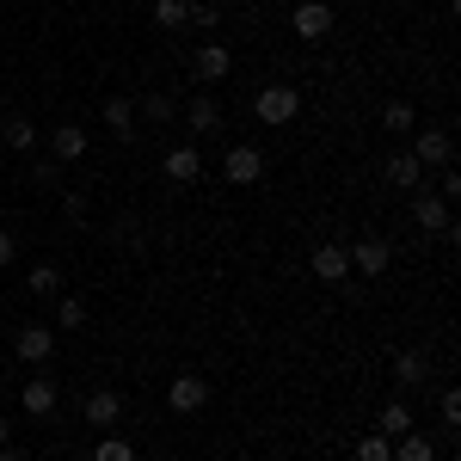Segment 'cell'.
Segmentation results:
<instances>
[{
    "instance_id": "1",
    "label": "cell",
    "mask_w": 461,
    "mask_h": 461,
    "mask_svg": "<svg viewBox=\"0 0 461 461\" xmlns=\"http://www.w3.org/2000/svg\"><path fill=\"white\" fill-rule=\"evenodd\" d=\"M252 111H258V123H289V117L302 111V93H295V86H258Z\"/></svg>"
},
{
    "instance_id": "2",
    "label": "cell",
    "mask_w": 461,
    "mask_h": 461,
    "mask_svg": "<svg viewBox=\"0 0 461 461\" xmlns=\"http://www.w3.org/2000/svg\"><path fill=\"white\" fill-rule=\"evenodd\" d=\"M412 160H419V167H456V136H449V130L412 136Z\"/></svg>"
},
{
    "instance_id": "3",
    "label": "cell",
    "mask_w": 461,
    "mask_h": 461,
    "mask_svg": "<svg viewBox=\"0 0 461 461\" xmlns=\"http://www.w3.org/2000/svg\"><path fill=\"white\" fill-rule=\"evenodd\" d=\"M80 419H86L93 430H111L117 419H123V400H117L111 388H93L86 400H80Z\"/></svg>"
},
{
    "instance_id": "4",
    "label": "cell",
    "mask_w": 461,
    "mask_h": 461,
    "mask_svg": "<svg viewBox=\"0 0 461 461\" xmlns=\"http://www.w3.org/2000/svg\"><path fill=\"white\" fill-rule=\"evenodd\" d=\"M167 406H173V412H203V406H210V382H203V375H178L173 388H167Z\"/></svg>"
},
{
    "instance_id": "5",
    "label": "cell",
    "mask_w": 461,
    "mask_h": 461,
    "mask_svg": "<svg viewBox=\"0 0 461 461\" xmlns=\"http://www.w3.org/2000/svg\"><path fill=\"white\" fill-rule=\"evenodd\" d=\"M345 258H351L357 271H369V277H382V271H388V265H393V247H388V240H382V234H369V240H357V247L345 252Z\"/></svg>"
},
{
    "instance_id": "6",
    "label": "cell",
    "mask_w": 461,
    "mask_h": 461,
    "mask_svg": "<svg viewBox=\"0 0 461 461\" xmlns=\"http://www.w3.org/2000/svg\"><path fill=\"white\" fill-rule=\"evenodd\" d=\"M412 215H419V228H425V234H456V221H449V197L419 191V197H412Z\"/></svg>"
},
{
    "instance_id": "7",
    "label": "cell",
    "mask_w": 461,
    "mask_h": 461,
    "mask_svg": "<svg viewBox=\"0 0 461 461\" xmlns=\"http://www.w3.org/2000/svg\"><path fill=\"white\" fill-rule=\"evenodd\" d=\"M221 173H228V185H258V173H265V154H258V148H228Z\"/></svg>"
},
{
    "instance_id": "8",
    "label": "cell",
    "mask_w": 461,
    "mask_h": 461,
    "mask_svg": "<svg viewBox=\"0 0 461 461\" xmlns=\"http://www.w3.org/2000/svg\"><path fill=\"white\" fill-rule=\"evenodd\" d=\"M326 32H332V6H326V0H302V6H295V37L314 43V37H326Z\"/></svg>"
},
{
    "instance_id": "9",
    "label": "cell",
    "mask_w": 461,
    "mask_h": 461,
    "mask_svg": "<svg viewBox=\"0 0 461 461\" xmlns=\"http://www.w3.org/2000/svg\"><path fill=\"white\" fill-rule=\"evenodd\" d=\"M308 265H314L320 284H345V277H351V258H345V247H314V258H308Z\"/></svg>"
},
{
    "instance_id": "10",
    "label": "cell",
    "mask_w": 461,
    "mask_h": 461,
    "mask_svg": "<svg viewBox=\"0 0 461 461\" xmlns=\"http://www.w3.org/2000/svg\"><path fill=\"white\" fill-rule=\"evenodd\" d=\"M13 351L25 357V363H50V351H56V332H50V326H25V332L13 339Z\"/></svg>"
},
{
    "instance_id": "11",
    "label": "cell",
    "mask_w": 461,
    "mask_h": 461,
    "mask_svg": "<svg viewBox=\"0 0 461 461\" xmlns=\"http://www.w3.org/2000/svg\"><path fill=\"white\" fill-rule=\"evenodd\" d=\"M382 178H388L393 191H419V178H425V167H419L412 154H388V160H382Z\"/></svg>"
},
{
    "instance_id": "12",
    "label": "cell",
    "mask_w": 461,
    "mask_h": 461,
    "mask_svg": "<svg viewBox=\"0 0 461 461\" xmlns=\"http://www.w3.org/2000/svg\"><path fill=\"white\" fill-rule=\"evenodd\" d=\"M185 123H191L197 136H215V130H221V105H215V93H197V99L185 105Z\"/></svg>"
},
{
    "instance_id": "13",
    "label": "cell",
    "mask_w": 461,
    "mask_h": 461,
    "mask_svg": "<svg viewBox=\"0 0 461 461\" xmlns=\"http://www.w3.org/2000/svg\"><path fill=\"white\" fill-rule=\"evenodd\" d=\"M86 154V130L80 123H62L56 136H50V160H80Z\"/></svg>"
},
{
    "instance_id": "14",
    "label": "cell",
    "mask_w": 461,
    "mask_h": 461,
    "mask_svg": "<svg viewBox=\"0 0 461 461\" xmlns=\"http://www.w3.org/2000/svg\"><path fill=\"white\" fill-rule=\"evenodd\" d=\"M203 173V154H197V148L185 142V148H173V154H167V178H173V185H191V178Z\"/></svg>"
},
{
    "instance_id": "15",
    "label": "cell",
    "mask_w": 461,
    "mask_h": 461,
    "mask_svg": "<svg viewBox=\"0 0 461 461\" xmlns=\"http://www.w3.org/2000/svg\"><path fill=\"white\" fill-rule=\"evenodd\" d=\"M228 62H234V56H228V50H221V43H203V50H197V62H191V68H197V80H228Z\"/></svg>"
},
{
    "instance_id": "16",
    "label": "cell",
    "mask_w": 461,
    "mask_h": 461,
    "mask_svg": "<svg viewBox=\"0 0 461 461\" xmlns=\"http://www.w3.org/2000/svg\"><path fill=\"white\" fill-rule=\"evenodd\" d=\"M19 400H25V412H32V419H50V412H56V382H25Z\"/></svg>"
},
{
    "instance_id": "17",
    "label": "cell",
    "mask_w": 461,
    "mask_h": 461,
    "mask_svg": "<svg viewBox=\"0 0 461 461\" xmlns=\"http://www.w3.org/2000/svg\"><path fill=\"white\" fill-rule=\"evenodd\" d=\"M393 461H437L425 430H406V437H393Z\"/></svg>"
},
{
    "instance_id": "18",
    "label": "cell",
    "mask_w": 461,
    "mask_h": 461,
    "mask_svg": "<svg viewBox=\"0 0 461 461\" xmlns=\"http://www.w3.org/2000/svg\"><path fill=\"white\" fill-rule=\"evenodd\" d=\"M382 130H388V136H412V130H419V117H412V105H406V99H393V105H382Z\"/></svg>"
},
{
    "instance_id": "19",
    "label": "cell",
    "mask_w": 461,
    "mask_h": 461,
    "mask_svg": "<svg viewBox=\"0 0 461 461\" xmlns=\"http://www.w3.org/2000/svg\"><path fill=\"white\" fill-rule=\"evenodd\" d=\"M130 117H136L130 99H123V93H111V99H105V123H111V136H117V142H130Z\"/></svg>"
},
{
    "instance_id": "20",
    "label": "cell",
    "mask_w": 461,
    "mask_h": 461,
    "mask_svg": "<svg viewBox=\"0 0 461 461\" xmlns=\"http://www.w3.org/2000/svg\"><path fill=\"white\" fill-rule=\"evenodd\" d=\"M393 382H400V388H419V382H425V357L400 351V357H393Z\"/></svg>"
},
{
    "instance_id": "21",
    "label": "cell",
    "mask_w": 461,
    "mask_h": 461,
    "mask_svg": "<svg viewBox=\"0 0 461 461\" xmlns=\"http://www.w3.org/2000/svg\"><path fill=\"white\" fill-rule=\"evenodd\" d=\"M406 430H412V406L406 400H388L382 406V437H406Z\"/></svg>"
},
{
    "instance_id": "22",
    "label": "cell",
    "mask_w": 461,
    "mask_h": 461,
    "mask_svg": "<svg viewBox=\"0 0 461 461\" xmlns=\"http://www.w3.org/2000/svg\"><path fill=\"white\" fill-rule=\"evenodd\" d=\"M357 461H393V437H382V430H369V437L357 443Z\"/></svg>"
},
{
    "instance_id": "23",
    "label": "cell",
    "mask_w": 461,
    "mask_h": 461,
    "mask_svg": "<svg viewBox=\"0 0 461 461\" xmlns=\"http://www.w3.org/2000/svg\"><path fill=\"white\" fill-rule=\"evenodd\" d=\"M6 148H13V154H32V148H37V130L25 123V117H13V123H6Z\"/></svg>"
},
{
    "instance_id": "24",
    "label": "cell",
    "mask_w": 461,
    "mask_h": 461,
    "mask_svg": "<svg viewBox=\"0 0 461 461\" xmlns=\"http://www.w3.org/2000/svg\"><path fill=\"white\" fill-rule=\"evenodd\" d=\"M32 295H62V271H56V265H37L32 271Z\"/></svg>"
},
{
    "instance_id": "25",
    "label": "cell",
    "mask_w": 461,
    "mask_h": 461,
    "mask_svg": "<svg viewBox=\"0 0 461 461\" xmlns=\"http://www.w3.org/2000/svg\"><path fill=\"white\" fill-rule=\"evenodd\" d=\"M93 461H136V443H123V437H105V443L93 449Z\"/></svg>"
},
{
    "instance_id": "26",
    "label": "cell",
    "mask_w": 461,
    "mask_h": 461,
    "mask_svg": "<svg viewBox=\"0 0 461 461\" xmlns=\"http://www.w3.org/2000/svg\"><path fill=\"white\" fill-rule=\"evenodd\" d=\"M185 13H191L185 0H154V19H160L167 32H173V25H185Z\"/></svg>"
},
{
    "instance_id": "27",
    "label": "cell",
    "mask_w": 461,
    "mask_h": 461,
    "mask_svg": "<svg viewBox=\"0 0 461 461\" xmlns=\"http://www.w3.org/2000/svg\"><path fill=\"white\" fill-rule=\"evenodd\" d=\"M56 320H62V326H80V320H86V302H80V295H62Z\"/></svg>"
},
{
    "instance_id": "28",
    "label": "cell",
    "mask_w": 461,
    "mask_h": 461,
    "mask_svg": "<svg viewBox=\"0 0 461 461\" xmlns=\"http://www.w3.org/2000/svg\"><path fill=\"white\" fill-rule=\"evenodd\" d=\"M142 111L154 117V123H167V117H173V99H167V93H148V99H142Z\"/></svg>"
},
{
    "instance_id": "29",
    "label": "cell",
    "mask_w": 461,
    "mask_h": 461,
    "mask_svg": "<svg viewBox=\"0 0 461 461\" xmlns=\"http://www.w3.org/2000/svg\"><path fill=\"white\" fill-rule=\"evenodd\" d=\"M56 167H62V160H37V167H32V178L43 185V191H56V178H62Z\"/></svg>"
},
{
    "instance_id": "30",
    "label": "cell",
    "mask_w": 461,
    "mask_h": 461,
    "mask_svg": "<svg viewBox=\"0 0 461 461\" xmlns=\"http://www.w3.org/2000/svg\"><path fill=\"white\" fill-rule=\"evenodd\" d=\"M443 425H449V430L461 425V393H443Z\"/></svg>"
},
{
    "instance_id": "31",
    "label": "cell",
    "mask_w": 461,
    "mask_h": 461,
    "mask_svg": "<svg viewBox=\"0 0 461 461\" xmlns=\"http://www.w3.org/2000/svg\"><path fill=\"white\" fill-rule=\"evenodd\" d=\"M13 258H19V240H13V234L0 228V265H13Z\"/></svg>"
},
{
    "instance_id": "32",
    "label": "cell",
    "mask_w": 461,
    "mask_h": 461,
    "mask_svg": "<svg viewBox=\"0 0 461 461\" xmlns=\"http://www.w3.org/2000/svg\"><path fill=\"white\" fill-rule=\"evenodd\" d=\"M0 461H25V456H19V449H13V443H6V449H0Z\"/></svg>"
},
{
    "instance_id": "33",
    "label": "cell",
    "mask_w": 461,
    "mask_h": 461,
    "mask_svg": "<svg viewBox=\"0 0 461 461\" xmlns=\"http://www.w3.org/2000/svg\"><path fill=\"white\" fill-rule=\"evenodd\" d=\"M6 437H13V425H6V419H0V449H6Z\"/></svg>"
},
{
    "instance_id": "34",
    "label": "cell",
    "mask_w": 461,
    "mask_h": 461,
    "mask_svg": "<svg viewBox=\"0 0 461 461\" xmlns=\"http://www.w3.org/2000/svg\"><path fill=\"white\" fill-rule=\"evenodd\" d=\"M295 6H302V0H295Z\"/></svg>"
}]
</instances>
